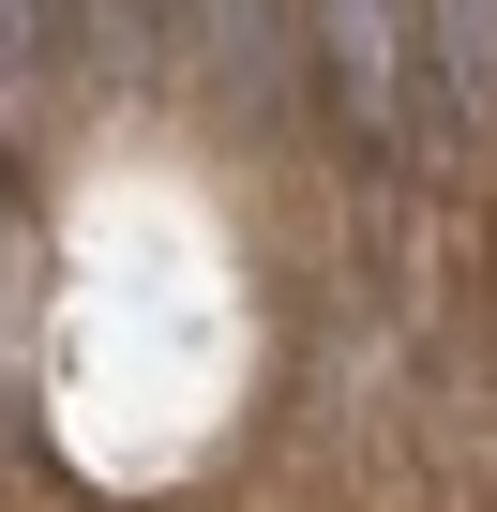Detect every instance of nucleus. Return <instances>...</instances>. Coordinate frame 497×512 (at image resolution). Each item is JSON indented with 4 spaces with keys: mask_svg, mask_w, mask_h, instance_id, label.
Returning <instances> with one entry per match:
<instances>
[{
    "mask_svg": "<svg viewBox=\"0 0 497 512\" xmlns=\"http://www.w3.org/2000/svg\"><path fill=\"white\" fill-rule=\"evenodd\" d=\"M302 61H317V106L362 166L407 151V106H422V16L407 0H302Z\"/></svg>",
    "mask_w": 497,
    "mask_h": 512,
    "instance_id": "1",
    "label": "nucleus"
},
{
    "mask_svg": "<svg viewBox=\"0 0 497 512\" xmlns=\"http://www.w3.org/2000/svg\"><path fill=\"white\" fill-rule=\"evenodd\" d=\"M166 16H181V46L226 76V106L257 136L302 106V0H166Z\"/></svg>",
    "mask_w": 497,
    "mask_h": 512,
    "instance_id": "2",
    "label": "nucleus"
},
{
    "mask_svg": "<svg viewBox=\"0 0 497 512\" xmlns=\"http://www.w3.org/2000/svg\"><path fill=\"white\" fill-rule=\"evenodd\" d=\"M407 16H422V76L452 136H497V0H407Z\"/></svg>",
    "mask_w": 497,
    "mask_h": 512,
    "instance_id": "3",
    "label": "nucleus"
},
{
    "mask_svg": "<svg viewBox=\"0 0 497 512\" xmlns=\"http://www.w3.org/2000/svg\"><path fill=\"white\" fill-rule=\"evenodd\" d=\"M16 61H46V0H0V76Z\"/></svg>",
    "mask_w": 497,
    "mask_h": 512,
    "instance_id": "4",
    "label": "nucleus"
}]
</instances>
